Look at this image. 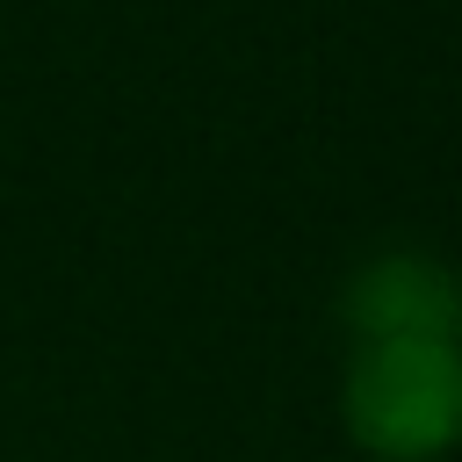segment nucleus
<instances>
[{"instance_id":"nucleus-1","label":"nucleus","mask_w":462,"mask_h":462,"mask_svg":"<svg viewBox=\"0 0 462 462\" xmlns=\"http://www.w3.org/2000/svg\"><path fill=\"white\" fill-rule=\"evenodd\" d=\"M339 426L368 462H440L462 448V332L346 339Z\"/></svg>"},{"instance_id":"nucleus-2","label":"nucleus","mask_w":462,"mask_h":462,"mask_svg":"<svg viewBox=\"0 0 462 462\" xmlns=\"http://www.w3.org/2000/svg\"><path fill=\"white\" fill-rule=\"evenodd\" d=\"M339 325L346 339L375 332H462V274L419 245H390L361 260L339 289Z\"/></svg>"}]
</instances>
